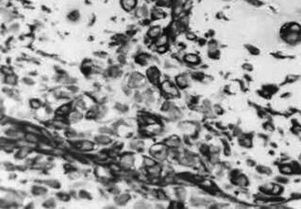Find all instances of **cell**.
Segmentation results:
<instances>
[{
    "instance_id": "cell-1",
    "label": "cell",
    "mask_w": 301,
    "mask_h": 209,
    "mask_svg": "<svg viewBox=\"0 0 301 209\" xmlns=\"http://www.w3.org/2000/svg\"><path fill=\"white\" fill-rule=\"evenodd\" d=\"M280 37L288 45L295 46L301 42V25L297 22H288L280 30Z\"/></svg>"
},
{
    "instance_id": "cell-2",
    "label": "cell",
    "mask_w": 301,
    "mask_h": 209,
    "mask_svg": "<svg viewBox=\"0 0 301 209\" xmlns=\"http://www.w3.org/2000/svg\"><path fill=\"white\" fill-rule=\"evenodd\" d=\"M161 89L165 94L170 95V96H178L180 94L179 89L176 87V85H174V83H172L169 81H165L164 82H162Z\"/></svg>"
},
{
    "instance_id": "cell-3",
    "label": "cell",
    "mask_w": 301,
    "mask_h": 209,
    "mask_svg": "<svg viewBox=\"0 0 301 209\" xmlns=\"http://www.w3.org/2000/svg\"><path fill=\"white\" fill-rule=\"evenodd\" d=\"M147 78L149 79V81L152 83L158 84L159 82V79H160V73H159L158 69L155 67H150L147 70Z\"/></svg>"
},
{
    "instance_id": "cell-4",
    "label": "cell",
    "mask_w": 301,
    "mask_h": 209,
    "mask_svg": "<svg viewBox=\"0 0 301 209\" xmlns=\"http://www.w3.org/2000/svg\"><path fill=\"white\" fill-rule=\"evenodd\" d=\"M137 0H121V5L126 11H131L136 9Z\"/></svg>"
},
{
    "instance_id": "cell-5",
    "label": "cell",
    "mask_w": 301,
    "mask_h": 209,
    "mask_svg": "<svg viewBox=\"0 0 301 209\" xmlns=\"http://www.w3.org/2000/svg\"><path fill=\"white\" fill-rule=\"evenodd\" d=\"M161 32H162L161 27H159V26H152V27H151V28L149 29L147 34H148V37L150 38L157 39L161 35Z\"/></svg>"
},
{
    "instance_id": "cell-6",
    "label": "cell",
    "mask_w": 301,
    "mask_h": 209,
    "mask_svg": "<svg viewBox=\"0 0 301 209\" xmlns=\"http://www.w3.org/2000/svg\"><path fill=\"white\" fill-rule=\"evenodd\" d=\"M184 60L190 64V65H197L200 63V57L197 55V54H188L186 55H185L184 57Z\"/></svg>"
},
{
    "instance_id": "cell-7",
    "label": "cell",
    "mask_w": 301,
    "mask_h": 209,
    "mask_svg": "<svg viewBox=\"0 0 301 209\" xmlns=\"http://www.w3.org/2000/svg\"><path fill=\"white\" fill-rule=\"evenodd\" d=\"M134 158L131 154H126L122 157L121 158V165L124 168H129L133 164Z\"/></svg>"
},
{
    "instance_id": "cell-8",
    "label": "cell",
    "mask_w": 301,
    "mask_h": 209,
    "mask_svg": "<svg viewBox=\"0 0 301 209\" xmlns=\"http://www.w3.org/2000/svg\"><path fill=\"white\" fill-rule=\"evenodd\" d=\"M176 85L180 88H185L188 86V79L184 75H180L176 77Z\"/></svg>"
},
{
    "instance_id": "cell-9",
    "label": "cell",
    "mask_w": 301,
    "mask_h": 209,
    "mask_svg": "<svg viewBox=\"0 0 301 209\" xmlns=\"http://www.w3.org/2000/svg\"><path fill=\"white\" fill-rule=\"evenodd\" d=\"M168 41V37L165 34H161L158 38L156 39V46L158 47H162V46H166Z\"/></svg>"
},
{
    "instance_id": "cell-10",
    "label": "cell",
    "mask_w": 301,
    "mask_h": 209,
    "mask_svg": "<svg viewBox=\"0 0 301 209\" xmlns=\"http://www.w3.org/2000/svg\"><path fill=\"white\" fill-rule=\"evenodd\" d=\"M235 183L239 186H245L248 184L247 178L243 175H238L235 179Z\"/></svg>"
},
{
    "instance_id": "cell-11",
    "label": "cell",
    "mask_w": 301,
    "mask_h": 209,
    "mask_svg": "<svg viewBox=\"0 0 301 209\" xmlns=\"http://www.w3.org/2000/svg\"><path fill=\"white\" fill-rule=\"evenodd\" d=\"M94 147V143L89 141H83V142L81 143V145H80V149L82 150V151H85V152H88V151H91Z\"/></svg>"
},
{
    "instance_id": "cell-12",
    "label": "cell",
    "mask_w": 301,
    "mask_h": 209,
    "mask_svg": "<svg viewBox=\"0 0 301 209\" xmlns=\"http://www.w3.org/2000/svg\"><path fill=\"white\" fill-rule=\"evenodd\" d=\"M5 82H6L8 85L13 86L17 83V77L14 75L13 74H10V75H5Z\"/></svg>"
},
{
    "instance_id": "cell-13",
    "label": "cell",
    "mask_w": 301,
    "mask_h": 209,
    "mask_svg": "<svg viewBox=\"0 0 301 209\" xmlns=\"http://www.w3.org/2000/svg\"><path fill=\"white\" fill-rule=\"evenodd\" d=\"M148 172L152 176H153V177H158L160 174V172H161V168L158 165H156L155 164V165H153V166H152V167L149 168Z\"/></svg>"
},
{
    "instance_id": "cell-14",
    "label": "cell",
    "mask_w": 301,
    "mask_h": 209,
    "mask_svg": "<svg viewBox=\"0 0 301 209\" xmlns=\"http://www.w3.org/2000/svg\"><path fill=\"white\" fill-rule=\"evenodd\" d=\"M180 143V140L176 137H172L166 141V145L169 147H177Z\"/></svg>"
},
{
    "instance_id": "cell-15",
    "label": "cell",
    "mask_w": 301,
    "mask_h": 209,
    "mask_svg": "<svg viewBox=\"0 0 301 209\" xmlns=\"http://www.w3.org/2000/svg\"><path fill=\"white\" fill-rule=\"evenodd\" d=\"M149 56L147 54H139L137 57V61L141 64V65H146V63L148 62L149 60Z\"/></svg>"
},
{
    "instance_id": "cell-16",
    "label": "cell",
    "mask_w": 301,
    "mask_h": 209,
    "mask_svg": "<svg viewBox=\"0 0 301 209\" xmlns=\"http://www.w3.org/2000/svg\"><path fill=\"white\" fill-rule=\"evenodd\" d=\"M165 147L164 146V145H162V144H156V145H154V146H152V149H151V152L154 155V154H156V153H158V152H161V151H164V150H165Z\"/></svg>"
},
{
    "instance_id": "cell-17",
    "label": "cell",
    "mask_w": 301,
    "mask_h": 209,
    "mask_svg": "<svg viewBox=\"0 0 301 209\" xmlns=\"http://www.w3.org/2000/svg\"><path fill=\"white\" fill-rule=\"evenodd\" d=\"M299 78V75H291L287 76V78H286L285 81H284V83H287V84H289V83H293V82H295L296 81H298Z\"/></svg>"
},
{
    "instance_id": "cell-18",
    "label": "cell",
    "mask_w": 301,
    "mask_h": 209,
    "mask_svg": "<svg viewBox=\"0 0 301 209\" xmlns=\"http://www.w3.org/2000/svg\"><path fill=\"white\" fill-rule=\"evenodd\" d=\"M26 141L29 143H36L38 141V137H36L35 134L32 133H27L26 136Z\"/></svg>"
},
{
    "instance_id": "cell-19",
    "label": "cell",
    "mask_w": 301,
    "mask_h": 209,
    "mask_svg": "<svg viewBox=\"0 0 301 209\" xmlns=\"http://www.w3.org/2000/svg\"><path fill=\"white\" fill-rule=\"evenodd\" d=\"M109 74H110V75L112 76V77H117V76H119L121 75V71L119 70L118 67H113L110 68V70H109Z\"/></svg>"
},
{
    "instance_id": "cell-20",
    "label": "cell",
    "mask_w": 301,
    "mask_h": 209,
    "mask_svg": "<svg viewBox=\"0 0 301 209\" xmlns=\"http://www.w3.org/2000/svg\"><path fill=\"white\" fill-rule=\"evenodd\" d=\"M28 153H29V149L27 147H22V149L18 153V155H19V158H23L26 157L28 155Z\"/></svg>"
},
{
    "instance_id": "cell-21",
    "label": "cell",
    "mask_w": 301,
    "mask_h": 209,
    "mask_svg": "<svg viewBox=\"0 0 301 209\" xmlns=\"http://www.w3.org/2000/svg\"><path fill=\"white\" fill-rule=\"evenodd\" d=\"M246 48L248 49V51H249L251 54H253V55H257V54H259V50H258L256 48H255L254 46L248 45V46H246Z\"/></svg>"
},
{
    "instance_id": "cell-22",
    "label": "cell",
    "mask_w": 301,
    "mask_h": 209,
    "mask_svg": "<svg viewBox=\"0 0 301 209\" xmlns=\"http://www.w3.org/2000/svg\"><path fill=\"white\" fill-rule=\"evenodd\" d=\"M97 140H98V143H100L102 144H107L109 143H110V139L108 137H105V136H100V137H98Z\"/></svg>"
},
{
    "instance_id": "cell-23",
    "label": "cell",
    "mask_w": 301,
    "mask_h": 209,
    "mask_svg": "<svg viewBox=\"0 0 301 209\" xmlns=\"http://www.w3.org/2000/svg\"><path fill=\"white\" fill-rule=\"evenodd\" d=\"M129 199H130V196H129V195L124 194V195L120 196L118 199H117V203H119V204H121V205H124L125 202H127V201L129 200Z\"/></svg>"
},
{
    "instance_id": "cell-24",
    "label": "cell",
    "mask_w": 301,
    "mask_h": 209,
    "mask_svg": "<svg viewBox=\"0 0 301 209\" xmlns=\"http://www.w3.org/2000/svg\"><path fill=\"white\" fill-rule=\"evenodd\" d=\"M144 164H145V165H146V167H148V168H150V167H152V166H153V165L156 164L155 161L153 159L150 158H146L145 160H144Z\"/></svg>"
},
{
    "instance_id": "cell-25",
    "label": "cell",
    "mask_w": 301,
    "mask_h": 209,
    "mask_svg": "<svg viewBox=\"0 0 301 209\" xmlns=\"http://www.w3.org/2000/svg\"><path fill=\"white\" fill-rule=\"evenodd\" d=\"M152 16H153V18L155 19H162V18H164V13L161 12V11H158V10H155V11L152 12Z\"/></svg>"
},
{
    "instance_id": "cell-26",
    "label": "cell",
    "mask_w": 301,
    "mask_h": 209,
    "mask_svg": "<svg viewBox=\"0 0 301 209\" xmlns=\"http://www.w3.org/2000/svg\"><path fill=\"white\" fill-rule=\"evenodd\" d=\"M70 109H71V107H70L68 104L64 105V106H62V107L60 109L59 112H60V113H62V114H67V113H68V112L70 111Z\"/></svg>"
},
{
    "instance_id": "cell-27",
    "label": "cell",
    "mask_w": 301,
    "mask_h": 209,
    "mask_svg": "<svg viewBox=\"0 0 301 209\" xmlns=\"http://www.w3.org/2000/svg\"><path fill=\"white\" fill-rule=\"evenodd\" d=\"M30 104H31V107L32 109H39V107H40V105H41L38 100H32L31 103H30Z\"/></svg>"
},
{
    "instance_id": "cell-28",
    "label": "cell",
    "mask_w": 301,
    "mask_h": 209,
    "mask_svg": "<svg viewBox=\"0 0 301 209\" xmlns=\"http://www.w3.org/2000/svg\"><path fill=\"white\" fill-rule=\"evenodd\" d=\"M70 19L72 20H76V19H79V12L78 11H73L70 14Z\"/></svg>"
},
{
    "instance_id": "cell-29",
    "label": "cell",
    "mask_w": 301,
    "mask_h": 209,
    "mask_svg": "<svg viewBox=\"0 0 301 209\" xmlns=\"http://www.w3.org/2000/svg\"><path fill=\"white\" fill-rule=\"evenodd\" d=\"M157 51L159 53V54H164L167 51V48L166 46H162V47H158L157 48Z\"/></svg>"
},
{
    "instance_id": "cell-30",
    "label": "cell",
    "mask_w": 301,
    "mask_h": 209,
    "mask_svg": "<svg viewBox=\"0 0 301 209\" xmlns=\"http://www.w3.org/2000/svg\"><path fill=\"white\" fill-rule=\"evenodd\" d=\"M243 69H245V70H247V71H252L253 70V67L250 65V64H249V63H245L244 65H243Z\"/></svg>"
},
{
    "instance_id": "cell-31",
    "label": "cell",
    "mask_w": 301,
    "mask_h": 209,
    "mask_svg": "<svg viewBox=\"0 0 301 209\" xmlns=\"http://www.w3.org/2000/svg\"><path fill=\"white\" fill-rule=\"evenodd\" d=\"M186 38H188V39H190V40H194V39L196 38V36L194 35L193 32H188V33H186Z\"/></svg>"
},
{
    "instance_id": "cell-32",
    "label": "cell",
    "mask_w": 301,
    "mask_h": 209,
    "mask_svg": "<svg viewBox=\"0 0 301 209\" xmlns=\"http://www.w3.org/2000/svg\"><path fill=\"white\" fill-rule=\"evenodd\" d=\"M118 60H119V62H121V63H124V62H125V57L123 56V55H121V56L118 57Z\"/></svg>"
},
{
    "instance_id": "cell-33",
    "label": "cell",
    "mask_w": 301,
    "mask_h": 209,
    "mask_svg": "<svg viewBox=\"0 0 301 209\" xmlns=\"http://www.w3.org/2000/svg\"><path fill=\"white\" fill-rule=\"evenodd\" d=\"M24 81L26 82L27 84H33V81L31 80V79H29V78H26V79L24 80Z\"/></svg>"
},
{
    "instance_id": "cell-34",
    "label": "cell",
    "mask_w": 301,
    "mask_h": 209,
    "mask_svg": "<svg viewBox=\"0 0 301 209\" xmlns=\"http://www.w3.org/2000/svg\"><path fill=\"white\" fill-rule=\"evenodd\" d=\"M11 29L12 31H18V29H19V25H18V24L13 25V26H11Z\"/></svg>"
},
{
    "instance_id": "cell-35",
    "label": "cell",
    "mask_w": 301,
    "mask_h": 209,
    "mask_svg": "<svg viewBox=\"0 0 301 209\" xmlns=\"http://www.w3.org/2000/svg\"><path fill=\"white\" fill-rule=\"evenodd\" d=\"M300 161H301V157H300Z\"/></svg>"
}]
</instances>
